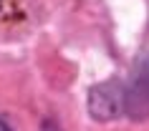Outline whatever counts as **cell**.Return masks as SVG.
<instances>
[{"mask_svg": "<svg viewBox=\"0 0 149 131\" xmlns=\"http://www.w3.org/2000/svg\"><path fill=\"white\" fill-rule=\"evenodd\" d=\"M88 106H91V116L99 121H109L124 108V91L119 88V83L109 81V83H99L88 93Z\"/></svg>", "mask_w": 149, "mask_h": 131, "instance_id": "cell-1", "label": "cell"}, {"mask_svg": "<svg viewBox=\"0 0 149 131\" xmlns=\"http://www.w3.org/2000/svg\"><path fill=\"white\" fill-rule=\"evenodd\" d=\"M124 108L129 111L132 119L149 116V58L136 68L132 86L124 91Z\"/></svg>", "mask_w": 149, "mask_h": 131, "instance_id": "cell-2", "label": "cell"}, {"mask_svg": "<svg viewBox=\"0 0 149 131\" xmlns=\"http://www.w3.org/2000/svg\"><path fill=\"white\" fill-rule=\"evenodd\" d=\"M0 131H10V129H8V126H5V123H0Z\"/></svg>", "mask_w": 149, "mask_h": 131, "instance_id": "cell-3", "label": "cell"}, {"mask_svg": "<svg viewBox=\"0 0 149 131\" xmlns=\"http://www.w3.org/2000/svg\"><path fill=\"white\" fill-rule=\"evenodd\" d=\"M0 3H3V0H0Z\"/></svg>", "mask_w": 149, "mask_h": 131, "instance_id": "cell-4", "label": "cell"}]
</instances>
